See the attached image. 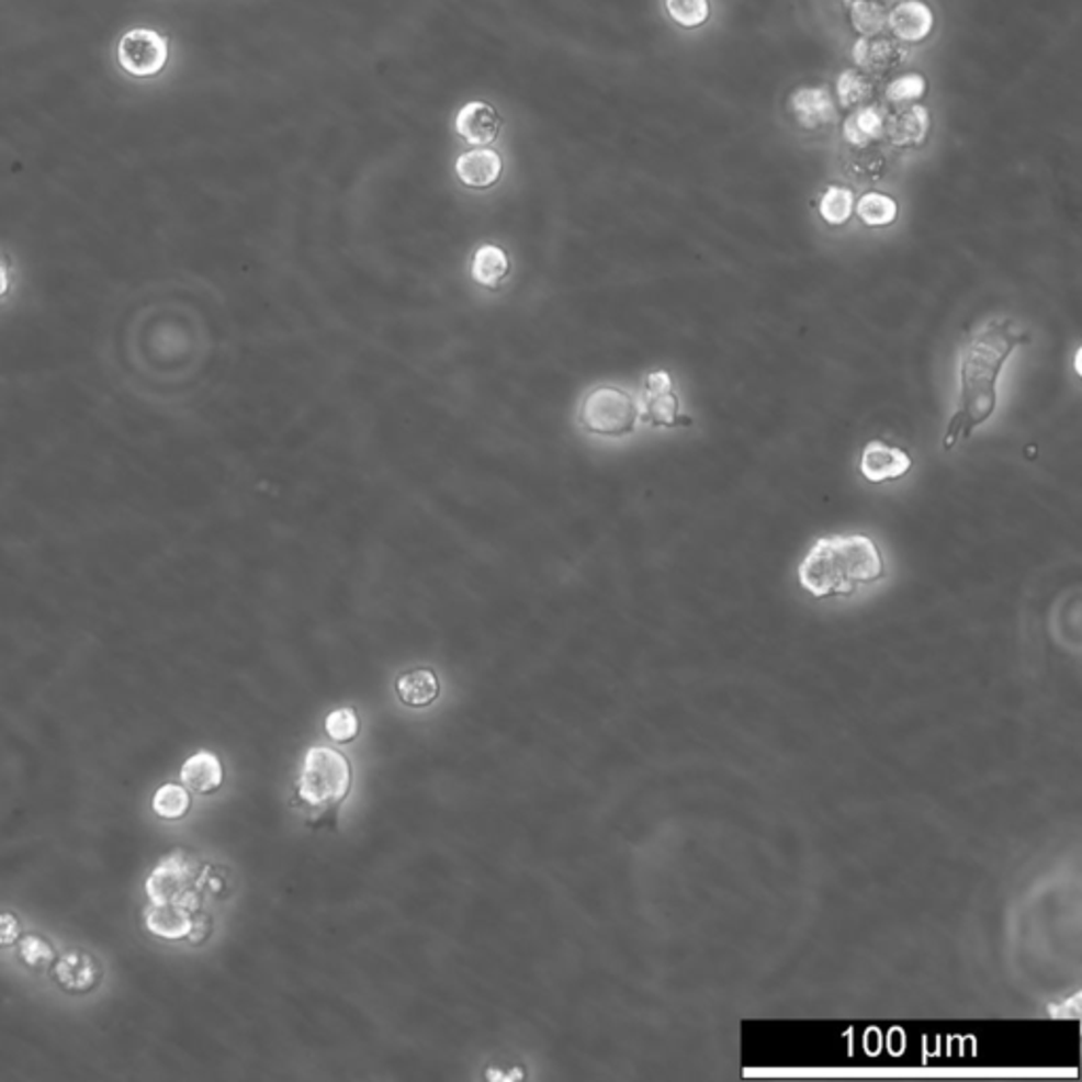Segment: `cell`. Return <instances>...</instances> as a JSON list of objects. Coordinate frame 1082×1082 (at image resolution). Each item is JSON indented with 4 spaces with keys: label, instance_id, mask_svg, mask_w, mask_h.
Listing matches in <instances>:
<instances>
[{
    "label": "cell",
    "instance_id": "obj_24",
    "mask_svg": "<svg viewBox=\"0 0 1082 1082\" xmlns=\"http://www.w3.org/2000/svg\"><path fill=\"white\" fill-rule=\"evenodd\" d=\"M855 193L848 187H829L819 201V214L826 225L842 227L855 214Z\"/></svg>",
    "mask_w": 1082,
    "mask_h": 1082
},
{
    "label": "cell",
    "instance_id": "obj_27",
    "mask_svg": "<svg viewBox=\"0 0 1082 1082\" xmlns=\"http://www.w3.org/2000/svg\"><path fill=\"white\" fill-rule=\"evenodd\" d=\"M670 20L684 29H698L711 18L709 0H664Z\"/></svg>",
    "mask_w": 1082,
    "mask_h": 1082
},
{
    "label": "cell",
    "instance_id": "obj_25",
    "mask_svg": "<svg viewBox=\"0 0 1082 1082\" xmlns=\"http://www.w3.org/2000/svg\"><path fill=\"white\" fill-rule=\"evenodd\" d=\"M850 26L860 36H876L888 30V9L876 0H855L850 4Z\"/></svg>",
    "mask_w": 1082,
    "mask_h": 1082
},
{
    "label": "cell",
    "instance_id": "obj_31",
    "mask_svg": "<svg viewBox=\"0 0 1082 1082\" xmlns=\"http://www.w3.org/2000/svg\"><path fill=\"white\" fill-rule=\"evenodd\" d=\"M22 935V924L11 913H0V947H9L18 943Z\"/></svg>",
    "mask_w": 1082,
    "mask_h": 1082
},
{
    "label": "cell",
    "instance_id": "obj_34",
    "mask_svg": "<svg viewBox=\"0 0 1082 1082\" xmlns=\"http://www.w3.org/2000/svg\"><path fill=\"white\" fill-rule=\"evenodd\" d=\"M1077 372L1081 374V349L1077 351Z\"/></svg>",
    "mask_w": 1082,
    "mask_h": 1082
},
{
    "label": "cell",
    "instance_id": "obj_3",
    "mask_svg": "<svg viewBox=\"0 0 1082 1082\" xmlns=\"http://www.w3.org/2000/svg\"><path fill=\"white\" fill-rule=\"evenodd\" d=\"M353 769L341 751L333 746H312L305 753L296 780V801L309 814V823H335L342 801L351 791Z\"/></svg>",
    "mask_w": 1082,
    "mask_h": 1082
},
{
    "label": "cell",
    "instance_id": "obj_29",
    "mask_svg": "<svg viewBox=\"0 0 1082 1082\" xmlns=\"http://www.w3.org/2000/svg\"><path fill=\"white\" fill-rule=\"evenodd\" d=\"M324 728H326V734L328 739L335 742H351L358 739L360 734V719L353 709H337V711L330 712L324 721Z\"/></svg>",
    "mask_w": 1082,
    "mask_h": 1082
},
{
    "label": "cell",
    "instance_id": "obj_7",
    "mask_svg": "<svg viewBox=\"0 0 1082 1082\" xmlns=\"http://www.w3.org/2000/svg\"><path fill=\"white\" fill-rule=\"evenodd\" d=\"M910 57V45L886 34L860 36L853 47V61L869 77H882L899 68Z\"/></svg>",
    "mask_w": 1082,
    "mask_h": 1082
},
{
    "label": "cell",
    "instance_id": "obj_12",
    "mask_svg": "<svg viewBox=\"0 0 1082 1082\" xmlns=\"http://www.w3.org/2000/svg\"><path fill=\"white\" fill-rule=\"evenodd\" d=\"M455 132L465 143L483 148L501 132V116L486 102H467L455 116Z\"/></svg>",
    "mask_w": 1082,
    "mask_h": 1082
},
{
    "label": "cell",
    "instance_id": "obj_20",
    "mask_svg": "<svg viewBox=\"0 0 1082 1082\" xmlns=\"http://www.w3.org/2000/svg\"><path fill=\"white\" fill-rule=\"evenodd\" d=\"M888 171V157L880 146H850L844 155V173L856 182H878Z\"/></svg>",
    "mask_w": 1082,
    "mask_h": 1082
},
{
    "label": "cell",
    "instance_id": "obj_11",
    "mask_svg": "<svg viewBox=\"0 0 1082 1082\" xmlns=\"http://www.w3.org/2000/svg\"><path fill=\"white\" fill-rule=\"evenodd\" d=\"M935 29V13L924 0H901L888 11V30L903 43H922Z\"/></svg>",
    "mask_w": 1082,
    "mask_h": 1082
},
{
    "label": "cell",
    "instance_id": "obj_5",
    "mask_svg": "<svg viewBox=\"0 0 1082 1082\" xmlns=\"http://www.w3.org/2000/svg\"><path fill=\"white\" fill-rule=\"evenodd\" d=\"M116 59L129 77L153 79L161 75L170 61V43L157 30H129L119 41Z\"/></svg>",
    "mask_w": 1082,
    "mask_h": 1082
},
{
    "label": "cell",
    "instance_id": "obj_33",
    "mask_svg": "<svg viewBox=\"0 0 1082 1082\" xmlns=\"http://www.w3.org/2000/svg\"><path fill=\"white\" fill-rule=\"evenodd\" d=\"M876 2H880L882 7H886V9H888V7H892V4H899L901 0H876Z\"/></svg>",
    "mask_w": 1082,
    "mask_h": 1082
},
{
    "label": "cell",
    "instance_id": "obj_16",
    "mask_svg": "<svg viewBox=\"0 0 1082 1082\" xmlns=\"http://www.w3.org/2000/svg\"><path fill=\"white\" fill-rule=\"evenodd\" d=\"M886 116L888 111L880 104H865L850 111V116L844 121V140L848 146H871L883 140V129H886Z\"/></svg>",
    "mask_w": 1082,
    "mask_h": 1082
},
{
    "label": "cell",
    "instance_id": "obj_26",
    "mask_svg": "<svg viewBox=\"0 0 1082 1082\" xmlns=\"http://www.w3.org/2000/svg\"><path fill=\"white\" fill-rule=\"evenodd\" d=\"M189 810H191V791L184 785L168 782V785L159 787L155 798H153V812L159 819L178 821V819L187 816Z\"/></svg>",
    "mask_w": 1082,
    "mask_h": 1082
},
{
    "label": "cell",
    "instance_id": "obj_30",
    "mask_svg": "<svg viewBox=\"0 0 1082 1082\" xmlns=\"http://www.w3.org/2000/svg\"><path fill=\"white\" fill-rule=\"evenodd\" d=\"M20 958L29 965L30 969H41L56 960V951L43 937L29 935L20 943Z\"/></svg>",
    "mask_w": 1082,
    "mask_h": 1082
},
{
    "label": "cell",
    "instance_id": "obj_17",
    "mask_svg": "<svg viewBox=\"0 0 1082 1082\" xmlns=\"http://www.w3.org/2000/svg\"><path fill=\"white\" fill-rule=\"evenodd\" d=\"M193 912L182 908L180 903L150 905L144 915L146 928L161 939H187L193 931Z\"/></svg>",
    "mask_w": 1082,
    "mask_h": 1082
},
{
    "label": "cell",
    "instance_id": "obj_35",
    "mask_svg": "<svg viewBox=\"0 0 1082 1082\" xmlns=\"http://www.w3.org/2000/svg\"><path fill=\"white\" fill-rule=\"evenodd\" d=\"M842 2H846V4H853V2H855V0H842Z\"/></svg>",
    "mask_w": 1082,
    "mask_h": 1082
},
{
    "label": "cell",
    "instance_id": "obj_22",
    "mask_svg": "<svg viewBox=\"0 0 1082 1082\" xmlns=\"http://www.w3.org/2000/svg\"><path fill=\"white\" fill-rule=\"evenodd\" d=\"M508 273H510V258L506 255V250H501L499 246H491V244L476 250L474 260H472V278L478 284L486 285L491 290H497L499 285L504 284Z\"/></svg>",
    "mask_w": 1082,
    "mask_h": 1082
},
{
    "label": "cell",
    "instance_id": "obj_28",
    "mask_svg": "<svg viewBox=\"0 0 1082 1082\" xmlns=\"http://www.w3.org/2000/svg\"><path fill=\"white\" fill-rule=\"evenodd\" d=\"M926 89H928V83H926L924 75H920V72H905V75L892 79L886 86L883 98H886V102L897 104V106L899 104H908V102H912L913 104L915 100L924 98Z\"/></svg>",
    "mask_w": 1082,
    "mask_h": 1082
},
{
    "label": "cell",
    "instance_id": "obj_1",
    "mask_svg": "<svg viewBox=\"0 0 1082 1082\" xmlns=\"http://www.w3.org/2000/svg\"><path fill=\"white\" fill-rule=\"evenodd\" d=\"M1026 341V333L1008 317L990 319L969 341L958 358V404L945 428L943 449L951 451L958 440L992 419L998 406V381L1011 353Z\"/></svg>",
    "mask_w": 1082,
    "mask_h": 1082
},
{
    "label": "cell",
    "instance_id": "obj_21",
    "mask_svg": "<svg viewBox=\"0 0 1082 1082\" xmlns=\"http://www.w3.org/2000/svg\"><path fill=\"white\" fill-rule=\"evenodd\" d=\"M874 93H876L874 77H869L858 68L842 70L835 81L837 106L842 111H855L858 106L869 104L874 100Z\"/></svg>",
    "mask_w": 1082,
    "mask_h": 1082
},
{
    "label": "cell",
    "instance_id": "obj_32",
    "mask_svg": "<svg viewBox=\"0 0 1082 1082\" xmlns=\"http://www.w3.org/2000/svg\"><path fill=\"white\" fill-rule=\"evenodd\" d=\"M7 288H9V275H7L4 264L0 262V296L7 292Z\"/></svg>",
    "mask_w": 1082,
    "mask_h": 1082
},
{
    "label": "cell",
    "instance_id": "obj_4",
    "mask_svg": "<svg viewBox=\"0 0 1082 1082\" xmlns=\"http://www.w3.org/2000/svg\"><path fill=\"white\" fill-rule=\"evenodd\" d=\"M639 419V402L616 385H598L579 404V426L595 436L622 438L634 431Z\"/></svg>",
    "mask_w": 1082,
    "mask_h": 1082
},
{
    "label": "cell",
    "instance_id": "obj_15",
    "mask_svg": "<svg viewBox=\"0 0 1082 1082\" xmlns=\"http://www.w3.org/2000/svg\"><path fill=\"white\" fill-rule=\"evenodd\" d=\"M180 780L191 793L210 796L223 787L225 769L218 755L210 751H200L184 762V766L180 768Z\"/></svg>",
    "mask_w": 1082,
    "mask_h": 1082
},
{
    "label": "cell",
    "instance_id": "obj_19",
    "mask_svg": "<svg viewBox=\"0 0 1082 1082\" xmlns=\"http://www.w3.org/2000/svg\"><path fill=\"white\" fill-rule=\"evenodd\" d=\"M398 698L410 709H426L438 700L440 684L431 668H417L404 673L396 684Z\"/></svg>",
    "mask_w": 1082,
    "mask_h": 1082
},
{
    "label": "cell",
    "instance_id": "obj_14",
    "mask_svg": "<svg viewBox=\"0 0 1082 1082\" xmlns=\"http://www.w3.org/2000/svg\"><path fill=\"white\" fill-rule=\"evenodd\" d=\"M931 114L922 104H910L897 113L886 116L883 138L894 148H915L928 138Z\"/></svg>",
    "mask_w": 1082,
    "mask_h": 1082
},
{
    "label": "cell",
    "instance_id": "obj_23",
    "mask_svg": "<svg viewBox=\"0 0 1082 1082\" xmlns=\"http://www.w3.org/2000/svg\"><path fill=\"white\" fill-rule=\"evenodd\" d=\"M855 212L867 227H888L897 221L899 205L890 195L871 191L856 201Z\"/></svg>",
    "mask_w": 1082,
    "mask_h": 1082
},
{
    "label": "cell",
    "instance_id": "obj_6",
    "mask_svg": "<svg viewBox=\"0 0 1082 1082\" xmlns=\"http://www.w3.org/2000/svg\"><path fill=\"white\" fill-rule=\"evenodd\" d=\"M641 417L657 428H677L681 421V404L675 392V381L666 371L647 374L643 402L639 404Z\"/></svg>",
    "mask_w": 1082,
    "mask_h": 1082
},
{
    "label": "cell",
    "instance_id": "obj_8",
    "mask_svg": "<svg viewBox=\"0 0 1082 1082\" xmlns=\"http://www.w3.org/2000/svg\"><path fill=\"white\" fill-rule=\"evenodd\" d=\"M912 457L903 449L892 447L883 440H871L865 444L863 455L858 461V472L867 483L880 485L888 481H897L912 470Z\"/></svg>",
    "mask_w": 1082,
    "mask_h": 1082
},
{
    "label": "cell",
    "instance_id": "obj_9",
    "mask_svg": "<svg viewBox=\"0 0 1082 1082\" xmlns=\"http://www.w3.org/2000/svg\"><path fill=\"white\" fill-rule=\"evenodd\" d=\"M191 880V863L182 853L166 856L144 883L150 905L176 903Z\"/></svg>",
    "mask_w": 1082,
    "mask_h": 1082
},
{
    "label": "cell",
    "instance_id": "obj_18",
    "mask_svg": "<svg viewBox=\"0 0 1082 1082\" xmlns=\"http://www.w3.org/2000/svg\"><path fill=\"white\" fill-rule=\"evenodd\" d=\"M57 983L68 992H89L98 985L100 967L98 962L83 951L66 954L54 969Z\"/></svg>",
    "mask_w": 1082,
    "mask_h": 1082
},
{
    "label": "cell",
    "instance_id": "obj_10",
    "mask_svg": "<svg viewBox=\"0 0 1082 1082\" xmlns=\"http://www.w3.org/2000/svg\"><path fill=\"white\" fill-rule=\"evenodd\" d=\"M789 106L799 127L808 132H816L825 125L835 123L837 119V102L829 91V87H799L798 91H793Z\"/></svg>",
    "mask_w": 1082,
    "mask_h": 1082
},
{
    "label": "cell",
    "instance_id": "obj_13",
    "mask_svg": "<svg viewBox=\"0 0 1082 1082\" xmlns=\"http://www.w3.org/2000/svg\"><path fill=\"white\" fill-rule=\"evenodd\" d=\"M455 173L461 184L486 191L495 187L504 173V159L497 150L483 146L463 153L455 161Z\"/></svg>",
    "mask_w": 1082,
    "mask_h": 1082
},
{
    "label": "cell",
    "instance_id": "obj_2",
    "mask_svg": "<svg viewBox=\"0 0 1082 1082\" xmlns=\"http://www.w3.org/2000/svg\"><path fill=\"white\" fill-rule=\"evenodd\" d=\"M798 577L812 597H846L858 584L882 579V552L863 533L821 538L799 563Z\"/></svg>",
    "mask_w": 1082,
    "mask_h": 1082
}]
</instances>
